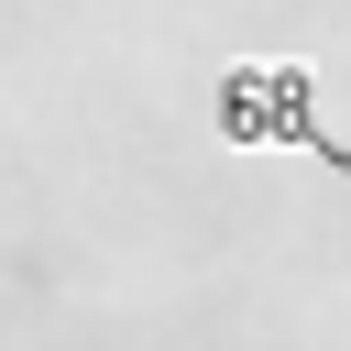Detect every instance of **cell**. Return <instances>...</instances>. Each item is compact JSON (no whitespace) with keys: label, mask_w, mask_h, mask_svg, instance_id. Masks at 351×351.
<instances>
[{"label":"cell","mask_w":351,"mask_h":351,"mask_svg":"<svg viewBox=\"0 0 351 351\" xmlns=\"http://www.w3.org/2000/svg\"><path fill=\"white\" fill-rule=\"evenodd\" d=\"M219 143H241V154H307V165H340L351 176V154L318 121V77L307 66H274V55L219 77Z\"/></svg>","instance_id":"6da1fadb"}]
</instances>
